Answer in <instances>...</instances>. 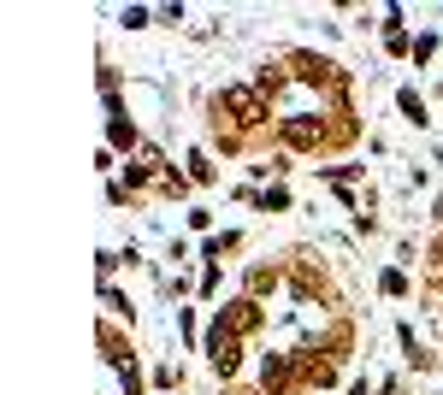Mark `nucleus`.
<instances>
[{
    "mask_svg": "<svg viewBox=\"0 0 443 395\" xmlns=\"http://www.w3.org/2000/svg\"><path fill=\"white\" fill-rule=\"evenodd\" d=\"M254 324H260V307L254 301H237L231 307V331H254Z\"/></svg>",
    "mask_w": 443,
    "mask_h": 395,
    "instance_id": "nucleus-3",
    "label": "nucleus"
},
{
    "mask_svg": "<svg viewBox=\"0 0 443 395\" xmlns=\"http://www.w3.org/2000/svg\"><path fill=\"white\" fill-rule=\"evenodd\" d=\"M402 112H408L414 124H425V107H420V95H414V89H402Z\"/></svg>",
    "mask_w": 443,
    "mask_h": 395,
    "instance_id": "nucleus-4",
    "label": "nucleus"
},
{
    "mask_svg": "<svg viewBox=\"0 0 443 395\" xmlns=\"http://www.w3.org/2000/svg\"><path fill=\"white\" fill-rule=\"evenodd\" d=\"M207 354H213V366H219V372H231L237 366V331H231V324H213V336H207Z\"/></svg>",
    "mask_w": 443,
    "mask_h": 395,
    "instance_id": "nucleus-2",
    "label": "nucleus"
},
{
    "mask_svg": "<svg viewBox=\"0 0 443 395\" xmlns=\"http://www.w3.org/2000/svg\"><path fill=\"white\" fill-rule=\"evenodd\" d=\"M266 384H290V360H266Z\"/></svg>",
    "mask_w": 443,
    "mask_h": 395,
    "instance_id": "nucleus-5",
    "label": "nucleus"
},
{
    "mask_svg": "<svg viewBox=\"0 0 443 395\" xmlns=\"http://www.w3.org/2000/svg\"><path fill=\"white\" fill-rule=\"evenodd\" d=\"M219 112H237V124H260V119H266V107H260L254 89H225L219 95Z\"/></svg>",
    "mask_w": 443,
    "mask_h": 395,
    "instance_id": "nucleus-1",
    "label": "nucleus"
}]
</instances>
